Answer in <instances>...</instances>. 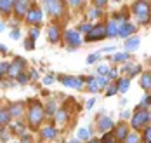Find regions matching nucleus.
<instances>
[{"label":"nucleus","mask_w":151,"mask_h":143,"mask_svg":"<svg viewBox=\"0 0 151 143\" xmlns=\"http://www.w3.org/2000/svg\"><path fill=\"white\" fill-rule=\"evenodd\" d=\"M4 28H5V25H4V23H0V32H4Z\"/></svg>","instance_id":"864d4df0"},{"label":"nucleus","mask_w":151,"mask_h":143,"mask_svg":"<svg viewBox=\"0 0 151 143\" xmlns=\"http://www.w3.org/2000/svg\"><path fill=\"white\" fill-rule=\"evenodd\" d=\"M111 133H113L115 143H123V142H125V138L129 136V133H130V126H129V124H125V122L115 124V127L111 129Z\"/></svg>","instance_id":"20e7f679"},{"label":"nucleus","mask_w":151,"mask_h":143,"mask_svg":"<svg viewBox=\"0 0 151 143\" xmlns=\"http://www.w3.org/2000/svg\"><path fill=\"white\" fill-rule=\"evenodd\" d=\"M54 80H56V77H54V75L50 73V75H47V77H44V84H47V86H49V84H52Z\"/></svg>","instance_id":"37998d69"},{"label":"nucleus","mask_w":151,"mask_h":143,"mask_svg":"<svg viewBox=\"0 0 151 143\" xmlns=\"http://www.w3.org/2000/svg\"><path fill=\"white\" fill-rule=\"evenodd\" d=\"M118 93V87H116V84H111V86H108V89H106V96H113Z\"/></svg>","instance_id":"c9c22d12"},{"label":"nucleus","mask_w":151,"mask_h":143,"mask_svg":"<svg viewBox=\"0 0 151 143\" xmlns=\"http://www.w3.org/2000/svg\"><path fill=\"white\" fill-rule=\"evenodd\" d=\"M91 134H92V129L82 127V129L78 131V140H80V142H87V140L91 138Z\"/></svg>","instance_id":"393cba45"},{"label":"nucleus","mask_w":151,"mask_h":143,"mask_svg":"<svg viewBox=\"0 0 151 143\" xmlns=\"http://www.w3.org/2000/svg\"><path fill=\"white\" fill-rule=\"evenodd\" d=\"M130 117H132V112H130V110H125V112H122V113H120L122 120H127V119H130Z\"/></svg>","instance_id":"a19ab883"},{"label":"nucleus","mask_w":151,"mask_h":143,"mask_svg":"<svg viewBox=\"0 0 151 143\" xmlns=\"http://www.w3.org/2000/svg\"><path fill=\"white\" fill-rule=\"evenodd\" d=\"M101 14H103L101 7H94V9L89 11V17H91V19H97V17H101Z\"/></svg>","instance_id":"7c9ffc66"},{"label":"nucleus","mask_w":151,"mask_h":143,"mask_svg":"<svg viewBox=\"0 0 151 143\" xmlns=\"http://www.w3.org/2000/svg\"><path fill=\"white\" fill-rule=\"evenodd\" d=\"M130 11L134 12V16H148L151 14V4L148 0H136L130 7Z\"/></svg>","instance_id":"39448f33"},{"label":"nucleus","mask_w":151,"mask_h":143,"mask_svg":"<svg viewBox=\"0 0 151 143\" xmlns=\"http://www.w3.org/2000/svg\"><path fill=\"white\" fill-rule=\"evenodd\" d=\"M16 79H17V82H19V84H26V82H28V73L23 70L21 73H17V77H16Z\"/></svg>","instance_id":"f704fd0d"},{"label":"nucleus","mask_w":151,"mask_h":143,"mask_svg":"<svg viewBox=\"0 0 151 143\" xmlns=\"http://www.w3.org/2000/svg\"><path fill=\"white\" fill-rule=\"evenodd\" d=\"M141 86L144 91H150L151 89V72H144L141 75Z\"/></svg>","instance_id":"412c9836"},{"label":"nucleus","mask_w":151,"mask_h":143,"mask_svg":"<svg viewBox=\"0 0 151 143\" xmlns=\"http://www.w3.org/2000/svg\"><path fill=\"white\" fill-rule=\"evenodd\" d=\"M19 37H21V33H19V30H12V32H11V38H14V40H17Z\"/></svg>","instance_id":"de8ad7c7"},{"label":"nucleus","mask_w":151,"mask_h":143,"mask_svg":"<svg viewBox=\"0 0 151 143\" xmlns=\"http://www.w3.org/2000/svg\"><path fill=\"white\" fill-rule=\"evenodd\" d=\"M106 33H108V37H118V23L111 19L106 25Z\"/></svg>","instance_id":"aec40b11"},{"label":"nucleus","mask_w":151,"mask_h":143,"mask_svg":"<svg viewBox=\"0 0 151 143\" xmlns=\"http://www.w3.org/2000/svg\"><path fill=\"white\" fill-rule=\"evenodd\" d=\"M113 127H115V120L111 117H108V115H99L97 117V129H99V133H108Z\"/></svg>","instance_id":"6e6552de"},{"label":"nucleus","mask_w":151,"mask_h":143,"mask_svg":"<svg viewBox=\"0 0 151 143\" xmlns=\"http://www.w3.org/2000/svg\"><path fill=\"white\" fill-rule=\"evenodd\" d=\"M111 2H120V0H111Z\"/></svg>","instance_id":"13d9d810"},{"label":"nucleus","mask_w":151,"mask_h":143,"mask_svg":"<svg viewBox=\"0 0 151 143\" xmlns=\"http://www.w3.org/2000/svg\"><path fill=\"white\" fill-rule=\"evenodd\" d=\"M94 103H96V99H94V98H91V99L87 101V108H92V107H94Z\"/></svg>","instance_id":"8fccbe9b"},{"label":"nucleus","mask_w":151,"mask_h":143,"mask_svg":"<svg viewBox=\"0 0 151 143\" xmlns=\"http://www.w3.org/2000/svg\"><path fill=\"white\" fill-rule=\"evenodd\" d=\"M89 91H91V93H97V91H99L96 77H89Z\"/></svg>","instance_id":"473e14b6"},{"label":"nucleus","mask_w":151,"mask_h":143,"mask_svg":"<svg viewBox=\"0 0 151 143\" xmlns=\"http://www.w3.org/2000/svg\"><path fill=\"white\" fill-rule=\"evenodd\" d=\"M11 115H12V117H19V115H23V113H24V107H23V105H21V103H16V105H12V107H11Z\"/></svg>","instance_id":"5701e85b"},{"label":"nucleus","mask_w":151,"mask_h":143,"mask_svg":"<svg viewBox=\"0 0 151 143\" xmlns=\"http://www.w3.org/2000/svg\"><path fill=\"white\" fill-rule=\"evenodd\" d=\"M64 40L68 44V49L70 51H75L76 47L82 46V38H80V33L76 30H66L64 32Z\"/></svg>","instance_id":"423d86ee"},{"label":"nucleus","mask_w":151,"mask_h":143,"mask_svg":"<svg viewBox=\"0 0 151 143\" xmlns=\"http://www.w3.org/2000/svg\"><path fill=\"white\" fill-rule=\"evenodd\" d=\"M11 112L9 110H0V126H7L9 120H11Z\"/></svg>","instance_id":"bb28decb"},{"label":"nucleus","mask_w":151,"mask_h":143,"mask_svg":"<svg viewBox=\"0 0 151 143\" xmlns=\"http://www.w3.org/2000/svg\"><path fill=\"white\" fill-rule=\"evenodd\" d=\"M91 28H92V25H89V23H83V25L78 26V30H80L82 33H89L91 32Z\"/></svg>","instance_id":"e433bc0d"},{"label":"nucleus","mask_w":151,"mask_h":143,"mask_svg":"<svg viewBox=\"0 0 151 143\" xmlns=\"http://www.w3.org/2000/svg\"><path fill=\"white\" fill-rule=\"evenodd\" d=\"M44 5H45L49 16L59 17L64 14V4H63V0H44Z\"/></svg>","instance_id":"7ed1b4c3"},{"label":"nucleus","mask_w":151,"mask_h":143,"mask_svg":"<svg viewBox=\"0 0 151 143\" xmlns=\"http://www.w3.org/2000/svg\"><path fill=\"white\" fill-rule=\"evenodd\" d=\"M47 37H49V42H50V44H56V42L59 40V37H61L59 26L50 25V26H49V30H47Z\"/></svg>","instance_id":"f3484780"},{"label":"nucleus","mask_w":151,"mask_h":143,"mask_svg":"<svg viewBox=\"0 0 151 143\" xmlns=\"http://www.w3.org/2000/svg\"><path fill=\"white\" fill-rule=\"evenodd\" d=\"M150 122H151V112H150Z\"/></svg>","instance_id":"4d7b16f0"},{"label":"nucleus","mask_w":151,"mask_h":143,"mask_svg":"<svg viewBox=\"0 0 151 143\" xmlns=\"http://www.w3.org/2000/svg\"><path fill=\"white\" fill-rule=\"evenodd\" d=\"M134 33H136V26H134L132 23L125 21V23L118 25V37H122V38H129V37H132Z\"/></svg>","instance_id":"ddd939ff"},{"label":"nucleus","mask_w":151,"mask_h":143,"mask_svg":"<svg viewBox=\"0 0 151 143\" xmlns=\"http://www.w3.org/2000/svg\"><path fill=\"white\" fill-rule=\"evenodd\" d=\"M4 73H5V72H4V70H0V80L4 79Z\"/></svg>","instance_id":"5fc2aeb1"},{"label":"nucleus","mask_w":151,"mask_h":143,"mask_svg":"<svg viewBox=\"0 0 151 143\" xmlns=\"http://www.w3.org/2000/svg\"><path fill=\"white\" fill-rule=\"evenodd\" d=\"M19 143H33V142H31L30 136H26V134H24V136H23V142H19Z\"/></svg>","instance_id":"09e8293b"},{"label":"nucleus","mask_w":151,"mask_h":143,"mask_svg":"<svg viewBox=\"0 0 151 143\" xmlns=\"http://www.w3.org/2000/svg\"><path fill=\"white\" fill-rule=\"evenodd\" d=\"M137 23H139L141 26L150 25V23H151V14H148V16H137Z\"/></svg>","instance_id":"72a5a7b5"},{"label":"nucleus","mask_w":151,"mask_h":143,"mask_svg":"<svg viewBox=\"0 0 151 143\" xmlns=\"http://www.w3.org/2000/svg\"><path fill=\"white\" fill-rule=\"evenodd\" d=\"M122 72L125 73V77L132 79V77H136L137 73L141 72V66L136 65V63H125V65H123V68H122Z\"/></svg>","instance_id":"2eb2a0df"},{"label":"nucleus","mask_w":151,"mask_h":143,"mask_svg":"<svg viewBox=\"0 0 151 143\" xmlns=\"http://www.w3.org/2000/svg\"><path fill=\"white\" fill-rule=\"evenodd\" d=\"M24 47L28 49V51H31V49L35 47V46H33V38H30V40L26 38V42H24Z\"/></svg>","instance_id":"49530a36"},{"label":"nucleus","mask_w":151,"mask_h":143,"mask_svg":"<svg viewBox=\"0 0 151 143\" xmlns=\"http://www.w3.org/2000/svg\"><path fill=\"white\" fill-rule=\"evenodd\" d=\"M87 143H101V140H99V138H89Z\"/></svg>","instance_id":"3c124183"},{"label":"nucleus","mask_w":151,"mask_h":143,"mask_svg":"<svg viewBox=\"0 0 151 143\" xmlns=\"http://www.w3.org/2000/svg\"><path fill=\"white\" fill-rule=\"evenodd\" d=\"M150 107H151V94H146L144 99L137 105V108H150Z\"/></svg>","instance_id":"c756f323"},{"label":"nucleus","mask_w":151,"mask_h":143,"mask_svg":"<svg viewBox=\"0 0 151 143\" xmlns=\"http://www.w3.org/2000/svg\"><path fill=\"white\" fill-rule=\"evenodd\" d=\"M106 2H109V0H94V5L96 7H104Z\"/></svg>","instance_id":"a18cd8bd"},{"label":"nucleus","mask_w":151,"mask_h":143,"mask_svg":"<svg viewBox=\"0 0 151 143\" xmlns=\"http://www.w3.org/2000/svg\"><path fill=\"white\" fill-rule=\"evenodd\" d=\"M96 80H97V87H99V89H104V87H108V79H106L104 75H97V77H96Z\"/></svg>","instance_id":"2f4dec72"},{"label":"nucleus","mask_w":151,"mask_h":143,"mask_svg":"<svg viewBox=\"0 0 151 143\" xmlns=\"http://www.w3.org/2000/svg\"><path fill=\"white\" fill-rule=\"evenodd\" d=\"M31 79H37V77H38V73H37V72H35V70H31V75H30Z\"/></svg>","instance_id":"603ef678"},{"label":"nucleus","mask_w":151,"mask_h":143,"mask_svg":"<svg viewBox=\"0 0 151 143\" xmlns=\"http://www.w3.org/2000/svg\"><path fill=\"white\" fill-rule=\"evenodd\" d=\"M82 2H83V0H68V4H70L71 7H80Z\"/></svg>","instance_id":"c03bdc74"},{"label":"nucleus","mask_w":151,"mask_h":143,"mask_svg":"<svg viewBox=\"0 0 151 143\" xmlns=\"http://www.w3.org/2000/svg\"><path fill=\"white\" fill-rule=\"evenodd\" d=\"M123 143H141V136H139V133H137V131H130L129 136L125 138V142Z\"/></svg>","instance_id":"a878e982"},{"label":"nucleus","mask_w":151,"mask_h":143,"mask_svg":"<svg viewBox=\"0 0 151 143\" xmlns=\"http://www.w3.org/2000/svg\"><path fill=\"white\" fill-rule=\"evenodd\" d=\"M26 23H30V25H40L42 23V19H44V12L38 9V7H33L30 9L28 12H26Z\"/></svg>","instance_id":"1a4fd4ad"},{"label":"nucleus","mask_w":151,"mask_h":143,"mask_svg":"<svg viewBox=\"0 0 151 143\" xmlns=\"http://www.w3.org/2000/svg\"><path fill=\"white\" fill-rule=\"evenodd\" d=\"M11 143H19V142H11Z\"/></svg>","instance_id":"bf43d9fd"},{"label":"nucleus","mask_w":151,"mask_h":143,"mask_svg":"<svg viewBox=\"0 0 151 143\" xmlns=\"http://www.w3.org/2000/svg\"><path fill=\"white\" fill-rule=\"evenodd\" d=\"M141 143H151V126H148L142 129V134H141Z\"/></svg>","instance_id":"b1692460"},{"label":"nucleus","mask_w":151,"mask_h":143,"mask_svg":"<svg viewBox=\"0 0 151 143\" xmlns=\"http://www.w3.org/2000/svg\"><path fill=\"white\" fill-rule=\"evenodd\" d=\"M68 143H82L80 140H71V142H68Z\"/></svg>","instance_id":"6e6d98bb"},{"label":"nucleus","mask_w":151,"mask_h":143,"mask_svg":"<svg viewBox=\"0 0 151 143\" xmlns=\"http://www.w3.org/2000/svg\"><path fill=\"white\" fill-rule=\"evenodd\" d=\"M150 124V110L148 108H137L136 107V112L132 113L130 117V127L134 131H142L144 127Z\"/></svg>","instance_id":"f03ea898"},{"label":"nucleus","mask_w":151,"mask_h":143,"mask_svg":"<svg viewBox=\"0 0 151 143\" xmlns=\"http://www.w3.org/2000/svg\"><path fill=\"white\" fill-rule=\"evenodd\" d=\"M58 134H59V131H58L54 126H45V127H42V131H40V138L45 140V142H52V140H56Z\"/></svg>","instance_id":"4468645a"},{"label":"nucleus","mask_w":151,"mask_h":143,"mask_svg":"<svg viewBox=\"0 0 151 143\" xmlns=\"http://www.w3.org/2000/svg\"><path fill=\"white\" fill-rule=\"evenodd\" d=\"M97 60H101V58H99V54H97V52H94V54H91V56L87 58V63L92 65V63H96Z\"/></svg>","instance_id":"58836bf2"},{"label":"nucleus","mask_w":151,"mask_h":143,"mask_svg":"<svg viewBox=\"0 0 151 143\" xmlns=\"http://www.w3.org/2000/svg\"><path fill=\"white\" fill-rule=\"evenodd\" d=\"M45 117V110L42 107L40 101H31L30 107H28V124L31 129H38L42 120Z\"/></svg>","instance_id":"f257e3e1"},{"label":"nucleus","mask_w":151,"mask_h":143,"mask_svg":"<svg viewBox=\"0 0 151 143\" xmlns=\"http://www.w3.org/2000/svg\"><path fill=\"white\" fill-rule=\"evenodd\" d=\"M14 2L16 0H0V12L11 14L12 9H14Z\"/></svg>","instance_id":"a211bd4d"},{"label":"nucleus","mask_w":151,"mask_h":143,"mask_svg":"<svg viewBox=\"0 0 151 143\" xmlns=\"http://www.w3.org/2000/svg\"><path fill=\"white\" fill-rule=\"evenodd\" d=\"M38 35H40V30H38L37 26H35V28H31V32H30V38H33V40H35V38H37Z\"/></svg>","instance_id":"79ce46f5"},{"label":"nucleus","mask_w":151,"mask_h":143,"mask_svg":"<svg viewBox=\"0 0 151 143\" xmlns=\"http://www.w3.org/2000/svg\"><path fill=\"white\" fill-rule=\"evenodd\" d=\"M141 46V37H129V38H125V51L127 52H132V51H136L139 49Z\"/></svg>","instance_id":"dca6fc26"},{"label":"nucleus","mask_w":151,"mask_h":143,"mask_svg":"<svg viewBox=\"0 0 151 143\" xmlns=\"http://www.w3.org/2000/svg\"><path fill=\"white\" fill-rule=\"evenodd\" d=\"M30 11V0H16L14 2V14L17 17H24Z\"/></svg>","instance_id":"f8f14e48"},{"label":"nucleus","mask_w":151,"mask_h":143,"mask_svg":"<svg viewBox=\"0 0 151 143\" xmlns=\"http://www.w3.org/2000/svg\"><path fill=\"white\" fill-rule=\"evenodd\" d=\"M59 80L64 86L73 87V89H82V86H83V82H85L82 77H70V75H61Z\"/></svg>","instance_id":"9d476101"},{"label":"nucleus","mask_w":151,"mask_h":143,"mask_svg":"<svg viewBox=\"0 0 151 143\" xmlns=\"http://www.w3.org/2000/svg\"><path fill=\"white\" fill-rule=\"evenodd\" d=\"M106 79H116L118 77V73H116V70L115 68H111V70H108V73L104 75Z\"/></svg>","instance_id":"4c0bfd02"},{"label":"nucleus","mask_w":151,"mask_h":143,"mask_svg":"<svg viewBox=\"0 0 151 143\" xmlns=\"http://www.w3.org/2000/svg\"><path fill=\"white\" fill-rule=\"evenodd\" d=\"M108 66H104V65H101V66H97V75H106L108 73Z\"/></svg>","instance_id":"ea45409f"},{"label":"nucleus","mask_w":151,"mask_h":143,"mask_svg":"<svg viewBox=\"0 0 151 143\" xmlns=\"http://www.w3.org/2000/svg\"><path fill=\"white\" fill-rule=\"evenodd\" d=\"M24 66H26V61H24V60L16 58L14 63L9 65V68H7V75H9V77H17V73H21Z\"/></svg>","instance_id":"9b49d317"},{"label":"nucleus","mask_w":151,"mask_h":143,"mask_svg":"<svg viewBox=\"0 0 151 143\" xmlns=\"http://www.w3.org/2000/svg\"><path fill=\"white\" fill-rule=\"evenodd\" d=\"M116 87H118V93H127L129 87H130V79L129 77H120L116 80Z\"/></svg>","instance_id":"6ab92c4d"},{"label":"nucleus","mask_w":151,"mask_h":143,"mask_svg":"<svg viewBox=\"0 0 151 143\" xmlns=\"http://www.w3.org/2000/svg\"><path fill=\"white\" fill-rule=\"evenodd\" d=\"M108 37V33H106V26L104 25H97V26H92L91 32L87 33V37H85V40L87 42H92V40H103Z\"/></svg>","instance_id":"0eeeda50"},{"label":"nucleus","mask_w":151,"mask_h":143,"mask_svg":"<svg viewBox=\"0 0 151 143\" xmlns=\"http://www.w3.org/2000/svg\"><path fill=\"white\" fill-rule=\"evenodd\" d=\"M129 60H130V54H129L127 51H125V52H118V54L113 56V61H115V63H127Z\"/></svg>","instance_id":"4be33fe9"},{"label":"nucleus","mask_w":151,"mask_h":143,"mask_svg":"<svg viewBox=\"0 0 151 143\" xmlns=\"http://www.w3.org/2000/svg\"><path fill=\"white\" fill-rule=\"evenodd\" d=\"M44 110H45L47 115H56V112H58V107H56V103L50 99V101H49V105H47V108H44Z\"/></svg>","instance_id":"c85d7f7f"},{"label":"nucleus","mask_w":151,"mask_h":143,"mask_svg":"<svg viewBox=\"0 0 151 143\" xmlns=\"http://www.w3.org/2000/svg\"><path fill=\"white\" fill-rule=\"evenodd\" d=\"M68 117H70V113H68L66 110H59V112H56V122H59V124L66 122V120H68Z\"/></svg>","instance_id":"cd10ccee"}]
</instances>
